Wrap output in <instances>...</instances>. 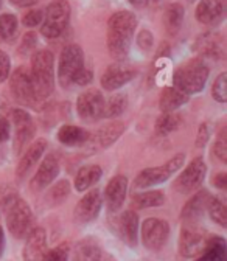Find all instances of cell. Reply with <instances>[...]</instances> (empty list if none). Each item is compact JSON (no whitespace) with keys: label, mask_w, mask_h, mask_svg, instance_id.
<instances>
[{"label":"cell","mask_w":227,"mask_h":261,"mask_svg":"<svg viewBox=\"0 0 227 261\" xmlns=\"http://www.w3.org/2000/svg\"><path fill=\"white\" fill-rule=\"evenodd\" d=\"M103 171L98 165H89L84 167L78 171L77 177H75V188L78 191H86L89 190L92 185H95L96 182L100 180Z\"/></svg>","instance_id":"obj_28"},{"label":"cell","mask_w":227,"mask_h":261,"mask_svg":"<svg viewBox=\"0 0 227 261\" xmlns=\"http://www.w3.org/2000/svg\"><path fill=\"white\" fill-rule=\"evenodd\" d=\"M137 75V70L133 65H128L121 61H117L115 64L109 65L106 72L102 76V86L106 90H117L121 86L133 81Z\"/></svg>","instance_id":"obj_13"},{"label":"cell","mask_w":227,"mask_h":261,"mask_svg":"<svg viewBox=\"0 0 227 261\" xmlns=\"http://www.w3.org/2000/svg\"><path fill=\"white\" fill-rule=\"evenodd\" d=\"M209 78V67L203 59H191L181 65L174 73V87L184 93H198Z\"/></svg>","instance_id":"obj_3"},{"label":"cell","mask_w":227,"mask_h":261,"mask_svg":"<svg viewBox=\"0 0 227 261\" xmlns=\"http://www.w3.org/2000/svg\"><path fill=\"white\" fill-rule=\"evenodd\" d=\"M194 50L198 55L212 59H222L225 55V45L221 35L215 31H209L201 35L194 42Z\"/></svg>","instance_id":"obj_14"},{"label":"cell","mask_w":227,"mask_h":261,"mask_svg":"<svg viewBox=\"0 0 227 261\" xmlns=\"http://www.w3.org/2000/svg\"><path fill=\"white\" fill-rule=\"evenodd\" d=\"M44 19V13L41 10H30L23 19H22V23L28 28H33V27H38Z\"/></svg>","instance_id":"obj_40"},{"label":"cell","mask_w":227,"mask_h":261,"mask_svg":"<svg viewBox=\"0 0 227 261\" xmlns=\"http://www.w3.org/2000/svg\"><path fill=\"white\" fill-rule=\"evenodd\" d=\"M47 252V235L44 228H33L28 232L27 244L23 249L25 261H42Z\"/></svg>","instance_id":"obj_17"},{"label":"cell","mask_w":227,"mask_h":261,"mask_svg":"<svg viewBox=\"0 0 227 261\" xmlns=\"http://www.w3.org/2000/svg\"><path fill=\"white\" fill-rule=\"evenodd\" d=\"M84 67V55L80 45L70 44L61 51L59 58V67H58V76L61 84L66 87L72 83L75 73Z\"/></svg>","instance_id":"obj_7"},{"label":"cell","mask_w":227,"mask_h":261,"mask_svg":"<svg viewBox=\"0 0 227 261\" xmlns=\"http://www.w3.org/2000/svg\"><path fill=\"white\" fill-rule=\"evenodd\" d=\"M213 152L216 154V157L221 160V162H227V145H225V140H218L215 143V148H213Z\"/></svg>","instance_id":"obj_45"},{"label":"cell","mask_w":227,"mask_h":261,"mask_svg":"<svg viewBox=\"0 0 227 261\" xmlns=\"http://www.w3.org/2000/svg\"><path fill=\"white\" fill-rule=\"evenodd\" d=\"M102 252V249L92 241H83L77 247V261H93L95 256Z\"/></svg>","instance_id":"obj_35"},{"label":"cell","mask_w":227,"mask_h":261,"mask_svg":"<svg viewBox=\"0 0 227 261\" xmlns=\"http://www.w3.org/2000/svg\"><path fill=\"white\" fill-rule=\"evenodd\" d=\"M7 210V225L8 230L16 238H23L28 235L31 224H33V213L31 208L20 199L11 198L5 201Z\"/></svg>","instance_id":"obj_4"},{"label":"cell","mask_w":227,"mask_h":261,"mask_svg":"<svg viewBox=\"0 0 227 261\" xmlns=\"http://www.w3.org/2000/svg\"><path fill=\"white\" fill-rule=\"evenodd\" d=\"M11 118H13V124H14V129H16V136H14V143L16 145H14V148H16V151H19L31 137H33L35 124H33L31 117L22 109L13 111Z\"/></svg>","instance_id":"obj_19"},{"label":"cell","mask_w":227,"mask_h":261,"mask_svg":"<svg viewBox=\"0 0 227 261\" xmlns=\"http://www.w3.org/2000/svg\"><path fill=\"white\" fill-rule=\"evenodd\" d=\"M103 199L98 190H92L75 207V218L78 222H90L100 213Z\"/></svg>","instance_id":"obj_16"},{"label":"cell","mask_w":227,"mask_h":261,"mask_svg":"<svg viewBox=\"0 0 227 261\" xmlns=\"http://www.w3.org/2000/svg\"><path fill=\"white\" fill-rule=\"evenodd\" d=\"M187 101H188L187 93L181 92L176 87H167L160 93L159 105H160V109L164 114H171L176 109H179L182 105H185Z\"/></svg>","instance_id":"obj_24"},{"label":"cell","mask_w":227,"mask_h":261,"mask_svg":"<svg viewBox=\"0 0 227 261\" xmlns=\"http://www.w3.org/2000/svg\"><path fill=\"white\" fill-rule=\"evenodd\" d=\"M227 0H201L196 7V19L199 23L213 27L218 25L225 14Z\"/></svg>","instance_id":"obj_15"},{"label":"cell","mask_w":227,"mask_h":261,"mask_svg":"<svg viewBox=\"0 0 227 261\" xmlns=\"http://www.w3.org/2000/svg\"><path fill=\"white\" fill-rule=\"evenodd\" d=\"M77 112L84 121H98L105 112V98L98 90H87L77 100Z\"/></svg>","instance_id":"obj_10"},{"label":"cell","mask_w":227,"mask_h":261,"mask_svg":"<svg viewBox=\"0 0 227 261\" xmlns=\"http://www.w3.org/2000/svg\"><path fill=\"white\" fill-rule=\"evenodd\" d=\"M184 20V7L181 4H170L164 14V25L171 36L179 33Z\"/></svg>","instance_id":"obj_29"},{"label":"cell","mask_w":227,"mask_h":261,"mask_svg":"<svg viewBox=\"0 0 227 261\" xmlns=\"http://www.w3.org/2000/svg\"><path fill=\"white\" fill-rule=\"evenodd\" d=\"M55 58L48 50H39L31 56V78L39 98H45L55 87Z\"/></svg>","instance_id":"obj_2"},{"label":"cell","mask_w":227,"mask_h":261,"mask_svg":"<svg viewBox=\"0 0 227 261\" xmlns=\"http://www.w3.org/2000/svg\"><path fill=\"white\" fill-rule=\"evenodd\" d=\"M59 173V162L58 157L53 154L45 155V159L42 160L41 167L38 168L35 177L31 179V188L35 191H41L42 188H45L47 185H50L56 176Z\"/></svg>","instance_id":"obj_18"},{"label":"cell","mask_w":227,"mask_h":261,"mask_svg":"<svg viewBox=\"0 0 227 261\" xmlns=\"http://www.w3.org/2000/svg\"><path fill=\"white\" fill-rule=\"evenodd\" d=\"M123 133H124V124L121 121H112L103 126L98 133H96V136L93 137V142L98 148H108L112 143H115L121 137Z\"/></svg>","instance_id":"obj_26"},{"label":"cell","mask_w":227,"mask_h":261,"mask_svg":"<svg viewBox=\"0 0 227 261\" xmlns=\"http://www.w3.org/2000/svg\"><path fill=\"white\" fill-rule=\"evenodd\" d=\"M170 235V225L167 221L159 218H148L142 224V241L149 250H159L164 247Z\"/></svg>","instance_id":"obj_9"},{"label":"cell","mask_w":227,"mask_h":261,"mask_svg":"<svg viewBox=\"0 0 227 261\" xmlns=\"http://www.w3.org/2000/svg\"><path fill=\"white\" fill-rule=\"evenodd\" d=\"M134 7H137V8H143V7H146L148 5V2L149 0H129Z\"/></svg>","instance_id":"obj_50"},{"label":"cell","mask_w":227,"mask_h":261,"mask_svg":"<svg viewBox=\"0 0 227 261\" xmlns=\"http://www.w3.org/2000/svg\"><path fill=\"white\" fill-rule=\"evenodd\" d=\"M10 133H11V127L7 118L0 117V143H4L10 139Z\"/></svg>","instance_id":"obj_46"},{"label":"cell","mask_w":227,"mask_h":261,"mask_svg":"<svg viewBox=\"0 0 227 261\" xmlns=\"http://www.w3.org/2000/svg\"><path fill=\"white\" fill-rule=\"evenodd\" d=\"M151 2H157V0H151Z\"/></svg>","instance_id":"obj_52"},{"label":"cell","mask_w":227,"mask_h":261,"mask_svg":"<svg viewBox=\"0 0 227 261\" xmlns=\"http://www.w3.org/2000/svg\"><path fill=\"white\" fill-rule=\"evenodd\" d=\"M17 33V19L16 16L5 13L0 16V44L10 42L14 39Z\"/></svg>","instance_id":"obj_31"},{"label":"cell","mask_w":227,"mask_h":261,"mask_svg":"<svg viewBox=\"0 0 227 261\" xmlns=\"http://www.w3.org/2000/svg\"><path fill=\"white\" fill-rule=\"evenodd\" d=\"M10 72H11V61H10V56H8L4 50H0V83H4V81L8 80Z\"/></svg>","instance_id":"obj_41"},{"label":"cell","mask_w":227,"mask_h":261,"mask_svg":"<svg viewBox=\"0 0 227 261\" xmlns=\"http://www.w3.org/2000/svg\"><path fill=\"white\" fill-rule=\"evenodd\" d=\"M92 80H93V73H92V70H89V69L83 67V69H80V70L75 73V76H73L72 83H75V84H78V86H87V84H90V83H92Z\"/></svg>","instance_id":"obj_43"},{"label":"cell","mask_w":227,"mask_h":261,"mask_svg":"<svg viewBox=\"0 0 227 261\" xmlns=\"http://www.w3.org/2000/svg\"><path fill=\"white\" fill-rule=\"evenodd\" d=\"M36 44H38L36 33H33V31L25 33V36L22 38V41H20V44H19V48H17L19 55H20V56H27L28 53H31V51L35 50Z\"/></svg>","instance_id":"obj_39"},{"label":"cell","mask_w":227,"mask_h":261,"mask_svg":"<svg viewBox=\"0 0 227 261\" xmlns=\"http://www.w3.org/2000/svg\"><path fill=\"white\" fill-rule=\"evenodd\" d=\"M213 184H215L218 188H225V187H227V174L221 173V174L215 176V179H213Z\"/></svg>","instance_id":"obj_48"},{"label":"cell","mask_w":227,"mask_h":261,"mask_svg":"<svg viewBox=\"0 0 227 261\" xmlns=\"http://www.w3.org/2000/svg\"><path fill=\"white\" fill-rule=\"evenodd\" d=\"M128 108V98L124 95H114L109 98V101L105 103L103 117L106 118H117L120 117Z\"/></svg>","instance_id":"obj_32"},{"label":"cell","mask_w":227,"mask_h":261,"mask_svg":"<svg viewBox=\"0 0 227 261\" xmlns=\"http://www.w3.org/2000/svg\"><path fill=\"white\" fill-rule=\"evenodd\" d=\"M10 2L16 7H20V8H27V7H33L35 4H38L39 0H10Z\"/></svg>","instance_id":"obj_47"},{"label":"cell","mask_w":227,"mask_h":261,"mask_svg":"<svg viewBox=\"0 0 227 261\" xmlns=\"http://www.w3.org/2000/svg\"><path fill=\"white\" fill-rule=\"evenodd\" d=\"M69 19H70V5L67 0H53L47 7V11L44 14L41 33L48 39L58 38L66 30Z\"/></svg>","instance_id":"obj_5"},{"label":"cell","mask_w":227,"mask_h":261,"mask_svg":"<svg viewBox=\"0 0 227 261\" xmlns=\"http://www.w3.org/2000/svg\"><path fill=\"white\" fill-rule=\"evenodd\" d=\"M89 139H90V134L86 129L73 126V124L62 126L58 130V140L66 146H81L87 143Z\"/></svg>","instance_id":"obj_25"},{"label":"cell","mask_w":227,"mask_h":261,"mask_svg":"<svg viewBox=\"0 0 227 261\" xmlns=\"http://www.w3.org/2000/svg\"><path fill=\"white\" fill-rule=\"evenodd\" d=\"M165 202V196L162 191L153 190V191H145L139 193L134 196L133 205L137 208H151V207H160Z\"/></svg>","instance_id":"obj_30"},{"label":"cell","mask_w":227,"mask_h":261,"mask_svg":"<svg viewBox=\"0 0 227 261\" xmlns=\"http://www.w3.org/2000/svg\"><path fill=\"white\" fill-rule=\"evenodd\" d=\"M70 191V184L67 180H59L48 193V201L52 204H61L64 199L67 198V194Z\"/></svg>","instance_id":"obj_36"},{"label":"cell","mask_w":227,"mask_h":261,"mask_svg":"<svg viewBox=\"0 0 227 261\" xmlns=\"http://www.w3.org/2000/svg\"><path fill=\"white\" fill-rule=\"evenodd\" d=\"M137 19L129 11H118L108 22V50L115 61H123L131 47Z\"/></svg>","instance_id":"obj_1"},{"label":"cell","mask_w":227,"mask_h":261,"mask_svg":"<svg viewBox=\"0 0 227 261\" xmlns=\"http://www.w3.org/2000/svg\"><path fill=\"white\" fill-rule=\"evenodd\" d=\"M126 191H128V179L124 176H115L109 180L106 191H105V198L108 208L111 212L120 210L126 199Z\"/></svg>","instance_id":"obj_21"},{"label":"cell","mask_w":227,"mask_h":261,"mask_svg":"<svg viewBox=\"0 0 227 261\" xmlns=\"http://www.w3.org/2000/svg\"><path fill=\"white\" fill-rule=\"evenodd\" d=\"M179 126H181V117L174 115L173 112L160 115L156 121V130L160 136H167V134L174 133Z\"/></svg>","instance_id":"obj_33"},{"label":"cell","mask_w":227,"mask_h":261,"mask_svg":"<svg viewBox=\"0 0 227 261\" xmlns=\"http://www.w3.org/2000/svg\"><path fill=\"white\" fill-rule=\"evenodd\" d=\"M212 96L218 103H225L227 101V73H221L212 87Z\"/></svg>","instance_id":"obj_37"},{"label":"cell","mask_w":227,"mask_h":261,"mask_svg":"<svg viewBox=\"0 0 227 261\" xmlns=\"http://www.w3.org/2000/svg\"><path fill=\"white\" fill-rule=\"evenodd\" d=\"M207 240L204 238V233L201 228H198L194 224H188L182 228L181 232V241H179V250L181 255L185 258H196L199 256L206 249Z\"/></svg>","instance_id":"obj_11"},{"label":"cell","mask_w":227,"mask_h":261,"mask_svg":"<svg viewBox=\"0 0 227 261\" xmlns=\"http://www.w3.org/2000/svg\"><path fill=\"white\" fill-rule=\"evenodd\" d=\"M0 5H2V0H0Z\"/></svg>","instance_id":"obj_54"},{"label":"cell","mask_w":227,"mask_h":261,"mask_svg":"<svg viewBox=\"0 0 227 261\" xmlns=\"http://www.w3.org/2000/svg\"><path fill=\"white\" fill-rule=\"evenodd\" d=\"M153 35L148 31V30H142L140 31V35L137 36V44H139V47L142 48V50H145V51H148L151 47H153Z\"/></svg>","instance_id":"obj_44"},{"label":"cell","mask_w":227,"mask_h":261,"mask_svg":"<svg viewBox=\"0 0 227 261\" xmlns=\"http://www.w3.org/2000/svg\"><path fill=\"white\" fill-rule=\"evenodd\" d=\"M45 148H47V140H44V139L36 140L33 145L28 148V151L22 155L19 165H17V170H16V174L19 177H23L41 160V157L45 152Z\"/></svg>","instance_id":"obj_23"},{"label":"cell","mask_w":227,"mask_h":261,"mask_svg":"<svg viewBox=\"0 0 227 261\" xmlns=\"http://www.w3.org/2000/svg\"><path fill=\"white\" fill-rule=\"evenodd\" d=\"M207 210H209L210 218L216 224H219L221 227L227 225V208H225V204L219 198H210L207 204Z\"/></svg>","instance_id":"obj_34"},{"label":"cell","mask_w":227,"mask_h":261,"mask_svg":"<svg viewBox=\"0 0 227 261\" xmlns=\"http://www.w3.org/2000/svg\"><path fill=\"white\" fill-rule=\"evenodd\" d=\"M212 136V124L210 123H203L198 129V136H196V146L203 148L206 146V143L209 142Z\"/></svg>","instance_id":"obj_42"},{"label":"cell","mask_w":227,"mask_h":261,"mask_svg":"<svg viewBox=\"0 0 227 261\" xmlns=\"http://www.w3.org/2000/svg\"><path fill=\"white\" fill-rule=\"evenodd\" d=\"M209 201H210V194L206 190L193 194L190 201L182 208V213H181L182 219L188 224H194V221H198L201 215L204 213V210L207 208Z\"/></svg>","instance_id":"obj_22"},{"label":"cell","mask_w":227,"mask_h":261,"mask_svg":"<svg viewBox=\"0 0 227 261\" xmlns=\"http://www.w3.org/2000/svg\"><path fill=\"white\" fill-rule=\"evenodd\" d=\"M4 249H5V237H4V230H2V227H0V255L4 253Z\"/></svg>","instance_id":"obj_51"},{"label":"cell","mask_w":227,"mask_h":261,"mask_svg":"<svg viewBox=\"0 0 227 261\" xmlns=\"http://www.w3.org/2000/svg\"><path fill=\"white\" fill-rule=\"evenodd\" d=\"M93 261H115V259H114L109 253H106V252H103V250H102L98 255L95 256V259H93Z\"/></svg>","instance_id":"obj_49"},{"label":"cell","mask_w":227,"mask_h":261,"mask_svg":"<svg viewBox=\"0 0 227 261\" xmlns=\"http://www.w3.org/2000/svg\"><path fill=\"white\" fill-rule=\"evenodd\" d=\"M10 87L14 98H17L20 103L33 105L36 103V100H39L33 78H31V73L27 67H19L14 70L10 80Z\"/></svg>","instance_id":"obj_8"},{"label":"cell","mask_w":227,"mask_h":261,"mask_svg":"<svg viewBox=\"0 0 227 261\" xmlns=\"http://www.w3.org/2000/svg\"><path fill=\"white\" fill-rule=\"evenodd\" d=\"M225 259H227L225 241L219 237H213L207 240L206 249L196 261H225Z\"/></svg>","instance_id":"obj_27"},{"label":"cell","mask_w":227,"mask_h":261,"mask_svg":"<svg viewBox=\"0 0 227 261\" xmlns=\"http://www.w3.org/2000/svg\"><path fill=\"white\" fill-rule=\"evenodd\" d=\"M117 233L120 238L129 244L136 246L139 241V218L136 212H124L120 218H117Z\"/></svg>","instance_id":"obj_20"},{"label":"cell","mask_w":227,"mask_h":261,"mask_svg":"<svg viewBox=\"0 0 227 261\" xmlns=\"http://www.w3.org/2000/svg\"><path fill=\"white\" fill-rule=\"evenodd\" d=\"M69 253H70L69 244L67 243H62V244L56 246L55 249L47 250L42 261H67L69 259Z\"/></svg>","instance_id":"obj_38"},{"label":"cell","mask_w":227,"mask_h":261,"mask_svg":"<svg viewBox=\"0 0 227 261\" xmlns=\"http://www.w3.org/2000/svg\"><path fill=\"white\" fill-rule=\"evenodd\" d=\"M188 2H194V0H188Z\"/></svg>","instance_id":"obj_53"},{"label":"cell","mask_w":227,"mask_h":261,"mask_svg":"<svg viewBox=\"0 0 227 261\" xmlns=\"http://www.w3.org/2000/svg\"><path fill=\"white\" fill-rule=\"evenodd\" d=\"M206 171H207V168H206L204 160L201 157L194 159V160H191L190 165L181 173L174 187L182 194H188L203 184V180L206 177Z\"/></svg>","instance_id":"obj_12"},{"label":"cell","mask_w":227,"mask_h":261,"mask_svg":"<svg viewBox=\"0 0 227 261\" xmlns=\"http://www.w3.org/2000/svg\"><path fill=\"white\" fill-rule=\"evenodd\" d=\"M185 155L184 154H178L176 157H173L171 160H168L165 165L160 167H153V168H145L143 171H140L136 177V187L137 188H148L153 185H159L162 182L168 180L182 165H184Z\"/></svg>","instance_id":"obj_6"}]
</instances>
